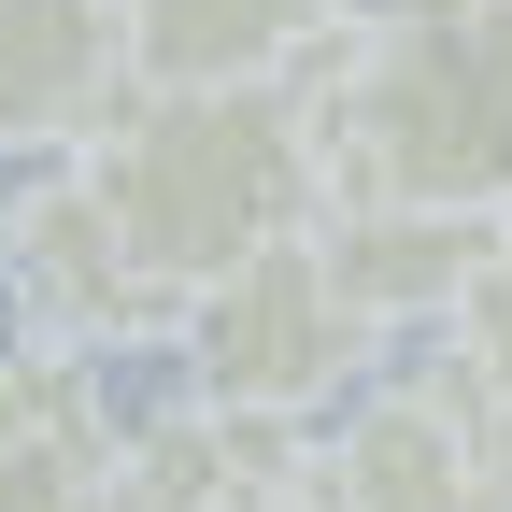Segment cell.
I'll use <instances>...</instances> for the list:
<instances>
[{
  "mask_svg": "<svg viewBox=\"0 0 512 512\" xmlns=\"http://www.w3.org/2000/svg\"><path fill=\"white\" fill-rule=\"evenodd\" d=\"M72 171H86V200L128 228V256H143L171 299H200L256 242H285V228L328 214L299 86H114L86 114Z\"/></svg>",
  "mask_w": 512,
  "mask_h": 512,
  "instance_id": "1",
  "label": "cell"
},
{
  "mask_svg": "<svg viewBox=\"0 0 512 512\" xmlns=\"http://www.w3.org/2000/svg\"><path fill=\"white\" fill-rule=\"evenodd\" d=\"M285 86L328 200L512 214V0L441 29H328Z\"/></svg>",
  "mask_w": 512,
  "mask_h": 512,
  "instance_id": "2",
  "label": "cell"
},
{
  "mask_svg": "<svg viewBox=\"0 0 512 512\" xmlns=\"http://www.w3.org/2000/svg\"><path fill=\"white\" fill-rule=\"evenodd\" d=\"M185 399L214 413H271V427H328L356 384L384 370V328L328 285V256H313V228L256 242L242 271H214L200 299H185Z\"/></svg>",
  "mask_w": 512,
  "mask_h": 512,
  "instance_id": "3",
  "label": "cell"
},
{
  "mask_svg": "<svg viewBox=\"0 0 512 512\" xmlns=\"http://www.w3.org/2000/svg\"><path fill=\"white\" fill-rule=\"evenodd\" d=\"M313 498L328 512H512V399L427 328L413 370H370L313 427Z\"/></svg>",
  "mask_w": 512,
  "mask_h": 512,
  "instance_id": "4",
  "label": "cell"
},
{
  "mask_svg": "<svg viewBox=\"0 0 512 512\" xmlns=\"http://www.w3.org/2000/svg\"><path fill=\"white\" fill-rule=\"evenodd\" d=\"M0 299L29 313V342H72V356H114V342H171L185 299L128 256V228L86 200L72 157H43L15 200H0Z\"/></svg>",
  "mask_w": 512,
  "mask_h": 512,
  "instance_id": "5",
  "label": "cell"
},
{
  "mask_svg": "<svg viewBox=\"0 0 512 512\" xmlns=\"http://www.w3.org/2000/svg\"><path fill=\"white\" fill-rule=\"evenodd\" d=\"M299 470H313V427L171 399V413H143V427H114V498H100V512H285Z\"/></svg>",
  "mask_w": 512,
  "mask_h": 512,
  "instance_id": "6",
  "label": "cell"
},
{
  "mask_svg": "<svg viewBox=\"0 0 512 512\" xmlns=\"http://www.w3.org/2000/svg\"><path fill=\"white\" fill-rule=\"evenodd\" d=\"M313 256H328V285L370 313L384 342H427L456 328V299L484 285L498 256V214H413V200H328L313 214Z\"/></svg>",
  "mask_w": 512,
  "mask_h": 512,
  "instance_id": "7",
  "label": "cell"
},
{
  "mask_svg": "<svg viewBox=\"0 0 512 512\" xmlns=\"http://www.w3.org/2000/svg\"><path fill=\"white\" fill-rule=\"evenodd\" d=\"M114 399L72 342H0V512H100L114 498Z\"/></svg>",
  "mask_w": 512,
  "mask_h": 512,
  "instance_id": "8",
  "label": "cell"
},
{
  "mask_svg": "<svg viewBox=\"0 0 512 512\" xmlns=\"http://www.w3.org/2000/svg\"><path fill=\"white\" fill-rule=\"evenodd\" d=\"M114 86H128L114 0H0V157H72Z\"/></svg>",
  "mask_w": 512,
  "mask_h": 512,
  "instance_id": "9",
  "label": "cell"
},
{
  "mask_svg": "<svg viewBox=\"0 0 512 512\" xmlns=\"http://www.w3.org/2000/svg\"><path fill=\"white\" fill-rule=\"evenodd\" d=\"M114 29L128 86H285L342 29V0H114Z\"/></svg>",
  "mask_w": 512,
  "mask_h": 512,
  "instance_id": "10",
  "label": "cell"
},
{
  "mask_svg": "<svg viewBox=\"0 0 512 512\" xmlns=\"http://www.w3.org/2000/svg\"><path fill=\"white\" fill-rule=\"evenodd\" d=\"M441 342H456L498 399H512V214H498V256H484V285L456 299V328H441Z\"/></svg>",
  "mask_w": 512,
  "mask_h": 512,
  "instance_id": "11",
  "label": "cell"
},
{
  "mask_svg": "<svg viewBox=\"0 0 512 512\" xmlns=\"http://www.w3.org/2000/svg\"><path fill=\"white\" fill-rule=\"evenodd\" d=\"M441 15H498V0H342V29H441Z\"/></svg>",
  "mask_w": 512,
  "mask_h": 512,
  "instance_id": "12",
  "label": "cell"
}]
</instances>
